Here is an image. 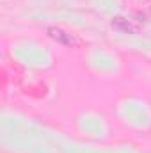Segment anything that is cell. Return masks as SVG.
I'll return each mask as SVG.
<instances>
[{
	"instance_id": "1",
	"label": "cell",
	"mask_w": 151,
	"mask_h": 153,
	"mask_svg": "<svg viewBox=\"0 0 151 153\" xmlns=\"http://www.w3.org/2000/svg\"><path fill=\"white\" fill-rule=\"evenodd\" d=\"M46 34L53 39L55 43H59V45L71 46V48L78 46V39H76L73 34H70V32H66V30H62V29H59V27H48V29H46Z\"/></svg>"
},
{
	"instance_id": "2",
	"label": "cell",
	"mask_w": 151,
	"mask_h": 153,
	"mask_svg": "<svg viewBox=\"0 0 151 153\" xmlns=\"http://www.w3.org/2000/svg\"><path fill=\"white\" fill-rule=\"evenodd\" d=\"M112 27L117 29V30H121V32H124V34H137V32L141 30L139 25L132 23L130 20H126V18H123V16L112 18Z\"/></svg>"
},
{
	"instance_id": "3",
	"label": "cell",
	"mask_w": 151,
	"mask_h": 153,
	"mask_svg": "<svg viewBox=\"0 0 151 153\" xmlns=\"http://www.w3.org/2000/svg\"><path fill=\"white\" fill-rule=\"evenodd\" d=\"M139 2H142V4H144V2H148V0H139Z\"/></svg>"
}]
</instances>
